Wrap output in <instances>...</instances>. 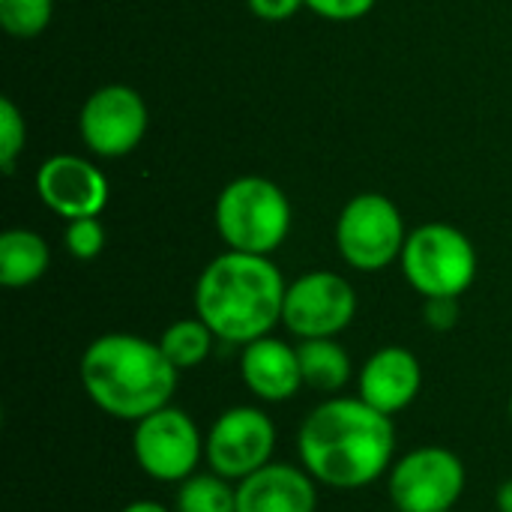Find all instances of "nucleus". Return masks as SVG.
Listing matches in <instances>:
<instances>
[{
  "label": "nucleus",
  "instance_id": "obj_14",
  "mask_svg": "<svg viewBox=\"0 0 512 512\" xmlns=\"http://www.w3.org/2000/svg\"><path fill=\"white\" fill-rule=\"evenodd\" d=\"M318 483L300 465L270 462L237 483V512H315Z\"/></svg>",
  "mask_w": 512,
  "mask_h": 512
},
{
  "label": "nucleus",
  "instance_id": "obj_8",
  "mask_svg": "<svg viewBox=\"0 0 512 512\" xmlns=\"http://www.w3.org/2000/svg\"><path fill=\"white\" fill-rule=\"evenodd\" d=\"M465 465L447 447H417L387 474L396 512H453L465 492Z\"/></svg>",
  "mask_w": 512,
  "mask_h": 512
},
{
  "label": "nucleus",
  "instance_id": "obj_1",
  "mask_svg": "<svg viewBox=\"0 0 512 512\" xmlns=\"http://www.w3.org/2000/svg\"><path fill=\"white\" fill-rule=\"evenodd\" d=\"M300 465L318 486L354 492L378 483L393 468V420L360 396H336L306 414L297 432Z\"/></svg>",
  "mask_w": 512,
  "mask_h": 512
},
{
  "label": "nucleus",
  "instance_id": "obj_15",
  "mask_svg": "<svg viewBox=\"0 0 512 512\" xmlns=\"http://www.w3.org/2000/svg\"><path fill=\"white\" fill-rule=\"evenodd\" d=\"M240 378L255 399L270 402V405L288 402L306 387L297 348L276 336H261L243 345Z\"/></svg>",
  "mask_w": 512,
  "mask_h": 512
},
{
  "label": "nucleus",
  "instance_id": "obj_23",
  "mask_svg": "<svg viewBox=\"0 0 512 512\" xmlns=\"http://www.w3.org/2000/svg\"><path fill=\"white\" fill-rule=\"evenodd\" d=\"M306 6L330 21H354L363 18L375 6V0H306Z\"/></svg>",
  "mask_w": 512,
  "mask_h": 512
},
{
  "label": "nucleus",
  "instance_id": "obj_27",
  "mask_svg": "<svg viewBox=\"0 0 512 512\" xmlns=\"http://www.w3.org/2000/svg\"><path fill=\"white\" fill-rule=\"evenodd\" d=\"M120 512H171L168 507H162L159 501H135L129 507H123Z\"/></svg>",
  "mask_w": 512,
  "mask_h": 512
},
{
  "label": "nucleus",
  "instance_id": "obj_13",
  "mask_svg": "<svg viewBox=\"0 0 512 512\" xmlns=\"http://www.w3.org/2000/svg\"><path fill=\"white\" fill-rule=\"evenodd\" d=\"M420 387H423L420 360L399 345L378 348L360 369V399L387 417L414 405Z\"/></svg>",
  "mask_w": 512,
  "mask_h": 512
},
{
  "label": "nucleus",
  "instance_id": "obj_16",
  "mask_svg": "<svg viewBox=\"0 0 512 512\" xmlns=\"http://www.w3.org/2000/svg\"><path fill=\"white\" fill-rule=\"evenodd\" d=\"M51 252L36 231L12 228L0 237V282L6 288H27L48 270Z\"/></svg>",
  "mask_w": 512,
  "mask_h": 512
},
{
  "label": "nucleus",
  "instance_id": "obj_7",
  "mask_svg": "<svg viewBox=\"0 0 512 512\" xmlns=\"http://www.w3.org/2000/svg\"><path fill=\"white\" fill-rule=\"evenodd\" d=\"M132 456L150 480L183 483L198 474L195 468L204 459V438L183 408L165 405L135 423Z\"/></svg>",
  "mask_w": 512,
  "mask_h": 512
},
{
  "label": "nucleus",
  "instance_id": "obj_26",
  "mask_svg": "<svg viewBox=\"0 0 512 512\" xmlns=\"http://www.w3.org/2000/svg\"><path fill=\"white\" fill-rule=\"evenodd\" d=\"M495 504H498V512H512V477L507 483L498 486L495 492Z\"/></svg>",
  "mask_w": 512,
  "mask_h": 512
},
{
  "label": "nucleus",
  "instance_id": "obj_28",
  "mask_svg": "<svg viewBox=\"0 0 512 512\" xmlns=\"http://www.w3.org/2000/svg\"><path fill=\"white\" fill-rule=\"evenodd\" d=\"M510 420H512V393H510Z\"/></svg>",
  "mask_w": 512,
  "mask_h": 512
},
{
  "label": "nucleus",
  "instance_id": "obj_11",
  "mask_svg": "<svg viewBox=\"0 0 512 512\" xmlns=\"http://www.w3.org/2000/svg\"><path fill=\"white\" fill-rule=\"evenodd\" d=\"M78 126L84 144L96 156H126L141 144L147 132V105L132 87L108 84L90 93V99L81 108Z\"/></svg>",
  "mask_w": 512,
  "mask_h": 512
},
{
  "label": "nucleus",
  "instance_id": "obj_25",
  "mask_svg": "<svg viewBox=\"0 0 512 512\" xmlns=\"http://www.w3.org/2000/svg\"><path fill=\"white\" fill-rule=\"evenodd\" d=\"M300 6H306V0H249V9L264 21H285Z\"/></svg>",
  "mask_w": 512,
  "mask_h": 512
},
{
  "label": "nucleus",
  "instance_id": "obj_2",
  "mask_svg": "<svg viewBox=\"0 0 512 512\" xmlns=\"http://www.w3.org/2000/svg\"><path fill=\"white\" fill-rule=\"evenodd\" d=\"M285 279L267 255L225 252L213 258L195 285V312L219 342L249 345L282 324Z\"/></svg>",
  "mask_w": 512,
  "mask_h": 512
},
{
  "label": "nucleus",
  "instance_id": "obj_22",
  "mask_svg": "<svg viewBox=\"0 0 512 512\" xmlns=\"http://www.w3.org/2000/svg\"><path fill=\"white\" fill-rule=\"evenodd\" d=\"M24 147V120L12 99H0V165L9 174L15 165V156Z\"/></svg>",
  "mask_w": 512,
  "mask_h": 512
},
{
  "label": "nucleus",
  "instance_id": "obj_21",
  "mask_svg": "<svg viewBox=\"0 0 512 512\" xmlns=\"http://www.w3.org/2000/svg\"><path fill=\"white\" fill-rule=\"evenodd\" d=\"M63 240H66V249H69L75 258L90 261V258H96V255L102 252V246H105V231H102V225H99L96 216H84V219H72V222L66 225Z\"/></svg>",
  "mask_w": 512,
  "mask_h": 512
},
{
  "label": "nucleus",
  "instance_id": "obj_6",
  "mask_svg": "<svg viewBox=\"0 0 512 512\" xmlns=\"http://www.w3.org/2000/svg\"><path fill=\"white\" fill-rule=\"evenodd\" d=\"M405 222L396 204L378 192L351 198L336 222V246L342 258L363 273L384 270L405 249Z\"/></svg>",
  "mask_w": 512,
  "mask_h": 512
},
{
  "label": "nucleus",
  "instance_id": "obj_24",
  "mask_svg": "<svg viewBox=\"0 0 512 512\" xmlns=\"http://www.w3.org/2000/svg\"><path fill=\"white\" fill-rule=\"evenodd\" d=\"M423 321L438 333L453 330L459 321V297H429L423 306Z\"/></svg>",
  "mask_w": 512,
  "mask_h": 512
},
{
  "label": "nucleus",
  "instance_id": "obj_3",
  "mask_svg": "<svg viewBox=\"0 0 512 512\" xmlns=\"http://www.w3.org/2000/svg\"><path fill=\"white\" fill-rule=\"evenodd\" d=\"M78 375L87 399L102 414L138 423L171 405L180 372L162 354L159 342L132 333H105L84 348Z\"/></svg>",
  "mask_w": 512,
  "mask_h": 512
},
{
  "label": "nucleus",
  "instance_id": "obj_5",
  "mask_svg": "<svg viewBox=\"0 0 512 512\" xmlns=\"http://www.w3.org/2000/svg\"><path fill=\"white\" fill-rule=\"evenodd\" d=\"M402 270L411 288L426 300L462 297L474 285L477 252L459 228L432 222L408 234L402 249Z\"/></svg>",
  "mask_w": 512,
  "mask_h": 512
},
{
  "label": "nucleus",
  "instance_id": "obj_10",
  "mask_svg": "<svg viewBox=\"0 0 512 512\" xmlns=\"http://www.w3.org/2000/svg\"><path fill=\"white\" fill-rule=\"evenodd\" d=\"M357 315V294L348 279L315 270L294 279L285 291L282 324L297 339H336Z\"/></svg>",
  "mask_w": 512,
  "mask_h": 512
},
{
  "label": "nucleus",
  "instance_id": "obj_20",
  "mask_svg": "<svg viewBox=\"0 0 512 512\" xmlns=\"http://www.w3.org/2000/svg\"><path fill=\"white\" fill-rule=\"evenodd\" d=\"M0 21L12 36H36L51 21V0H0Z\"/></svg>",
  "mask_w": 512,
  "mask_h": 512
},
{
  "label": "nucleus",
  "instance_id": "obj_12",
  "mask_svg": "<svg viewBox=\"0 0 512 512\" xmlns=\"http://www.w3.org/2000/svg\"><path fill=\"white\" fill-rule=\"evenodd\" d=\"M36 192L45 207L63 219L99 216L108 201V180L99 168L78 156H51L36 174Z\"/></svg>",
  "mask_w": 512,
  "mask_h": 512
},
{
  "label": "nucleus",
  "instance_id": "obj_17",
  "mask_svg": "<svg viewBox=\"0 0 512 512\" xmlns=\"http://www.w3.org/2000/svg\"><path fill=\"white\" fill-rule=\"evenodd\" d=\"M303 384L318 393H339L351 381V357L336 339H300Z\"/></svg>",
  "mask_w": 512,
  "mask_h": 512
},
{
  "label": "nucleus",
  "instance_id": "obj_9",
  "mask_svg": "<svg viewBox=\"0 0 512 512\" xmlns=\"http://www.w3.org/2000/svg\"><path fill=\"white\" fill-rule=\"evenodd\" d=\"M276 426L267 411L255 405H237L216 417L204 438V459L219 477L240 483L249 474L273 462Z\"/></svg>",
  "mask_w": 512,
  "mask_h": 512
},
{
  "label": "nucleus",
  "instance_id": "obj_19",
  "mask_svg": "<svg viewBox=\"0 0 512 512\" xmlns=\"http://www.w3.org/2000/svg\"><path fill=\"white\" fill-rule=\"evenodd\" d=\"M174 512H237V486L216 471L192 474L177 489Z\"/></svg>",
  "mask_w": 512,
  "mask_h": 512
},
{
  "label": "nucleus",
  "instance_id": "obj_18",
  "mask_svg": "<svg viewBox=\"0 0 512 512\" xmlns=\"http://www.w3.org/2000/svg\"><path fill=\"white\" fill-rule=\"evenodd\" d=\"M213 342H216V333L195 315V318H180L174 321L162 336H159V348L162 354L174 363L177 372H186V369H195L201 366L210 351H213Z\"/></svg>",
  "mask_w": 512,
  "mask_h": 512
},
{
  "label": "nucleus",
  "instance_id": "obj_4",
  "mask_svg": "<svg viewBox=\"0 0 512 512\" xmlns=\"http://www.w3.org/2000/svg\"><path fill=\"white\" fill-rule=\"evenodd\" d=\"M216 228L231 252L270 255L291 231V204L276 183L240 177L216 201Z\"/></svg>",
  "mask_w": 512,
  "mask_h": 512
}]
</instances>
